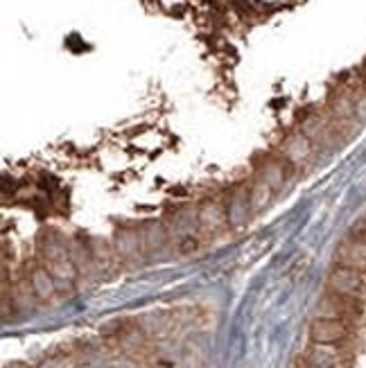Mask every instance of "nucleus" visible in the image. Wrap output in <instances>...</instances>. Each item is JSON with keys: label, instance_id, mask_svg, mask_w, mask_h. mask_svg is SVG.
Masks as SVG:
<instances>
[{"label": "nucleus", "instance_id": "1", "mask_svg": "<svg viewBox=\"0 0 366 368\" xmlns=\"http://www.w3.org/2000/svg\"><path fill=\"white\" fill-rule=\"evenodd\" d=\"M328 289L341 296H360V292L364 289V275L360 269L355 267H346V264H339L337 269H332L330 278H328Z\"/></svg>", "mask_w": 366, "mask_h": 368}, {"label": "nucleus", "instance_id": "2", "mask_svg": "<svg viewBox=\"0 0 366 368\" xmlns=\"http://www.w3.org/2000/svg\"><path fill=\"white\" fill-rule=\"evenodd\" d=\"M348 334V323L344 319H314L310 325L312 343H344Z\"/></svg>", "mask_w": 366, "mask_h": 368}, {"label": "nucleus", "instance_id": "3", "mask_svg": "<svg viewBox=\"0 0 366 368\" xmlns=\"http://www.w3.org/2000/svg\"><path fill=\"white\" fill-rule=\"evenodd\" d=\"M308 362L319 368H348L351 357L339 343H312L308 350Z\"/></svg>", "mask_w": 366, "mask_h": 368}, {"label": "nucleus", "instance_id": "4", "mask_svg": "<svg viewBox=\"0 0 366 368\" xmlns=\"http://www.w3.org/2000/svg\"><path fill=\"white\" fill-rule=\"evenodd\" d=\"M339 262L346 264V267H355V269L364 271L366 269V238L355 235L348 242H344L339 249Z\"/></svg>", "mask_w": 366, "mask_h": 368}, {"label": "nucleus", "instance_id": "5", "mask_svg": "<svg viewBox=\"0 0 366 368\" xmlns=\"http://www.w3.org/2000/svg\"><path fill=\"white\" fill-rule=\"evenodd\" d=\"M226 222H229V214H226V210H224L217 201H206L201 206L199 214H197V224H199L203 231H210V233L222 229Z\"/></svg>", "mask_w": 366, "mask_h": 368}, {"label": "nucleus", "instance_id": "6", "mask_svg": "<svg viewBox=\"0 0 366 368\" xmlns=\"http://www.w3.org/2000/svg\"><path fill=\"white\" fill-rule=\"evenodd\" d=\"M249 210H251L249 190L247 192H233L231 199H229V206H226L229 222L233 224V226H240V224L249 217Z\"/></svg>", "mask_w": 366, "mask_h": 368}, {"label": "nucleus", "instance_id": "7", "mask_svg": "<svg viewBox=\"0 0 366 368\" xmlns=\"http://www.w3.org/2000/svg\"><path fill=\"white\" fill-rule=\"evenodd\" d=\"M29 285H32V292L39 296V299H50L55 294L57 285H55V275L48 269H34L32 278H29Z\"/></svg>", "mask_w": 366, "mask_h": 368}, {"label": "nucleus", "instance_id": "8", "mask_svg": "<svg viewBox=\"0 0 366 368\" xmlns=\"http://www.w3.org/2000/svg\"><path fill=\"white\" fill-rule=\"evenodd\" d=\"M260 175H262L260 179L264 183H269L271 188H280L283 181H285V163L278 158H267L262 163Z\"/></svg>", "mask_w": 366, "mask_h": 368}, {"label": "nucleus", "instance_id": "9", "mask_svg": "<svg viewBox=\"0 0 366 368\" xmlns=\"http://www.w3.org/2000/svg\"><path fill=\"white\" fill-rule=\"evenodd\" d=\"M283 151H285V156H287V161L299 163L310 154V138L305 134L294 136L292 140H287V145L283 147Z\"/></svg>", "mask_w": 366, "mask_h": 368}, {"label": "nucleus", "instance_id": "10", "mask_svg": "<svg viewBox=\"0 0 366 368\" xmlns=\"http://www.w3.org/2000/svg\"><path fill=\"white\" fill-rule=\"evenodd\" d=\"M140 242H142V238H138V233H134V231H120L118 238H116L118 253L122 255V258H131V255L138 253Z\"/></svg>", "mask_w": 366, "mask_h": 368}, {"label": "nucleus", "instance_id": "11", "mask_svg": "<svg viewBox=\"0 0 366 368\" xmlns=\"http://www.w3.org/2000/svg\"><path fill=\"white\" fill-rule=\"evenodd\" d=\"M271 186L269 183H264L262 179H258L256 183H253V188L249 190V201H251V210H260L264 203L269 201L271 197Z\"/></svg>", "mask_w": 366, "mask_h": 368}, {"label": "nucleus", "instance_id": "12", "mask_svg": "<svg viewBox=\"0 0 366 368\" xmlns=\"http://www.w3.org/2000/svg\"><path fill=\"white\" fill-rule=\"evenodd\" d=\"M165 242V231H163L161 224H151L149 231L142 233V247L145 249H158Z\"/></svg>", "mask_w": 366, "mask_h": 368}, {"label": "nucleus", "instance_id": "13", "mask_svg": "<svg viewBox=\"0 0 366 368\" xmlns=\"http://www.w3.org/2000/svg\"><path fill=\"white\" fill-rule=\"evenodd\" d=\"M303 368H319V366H314V364H310V362H305V366Z\"/></svg>", "mask_w": 366, "mask_h": 368}]
</instances>
